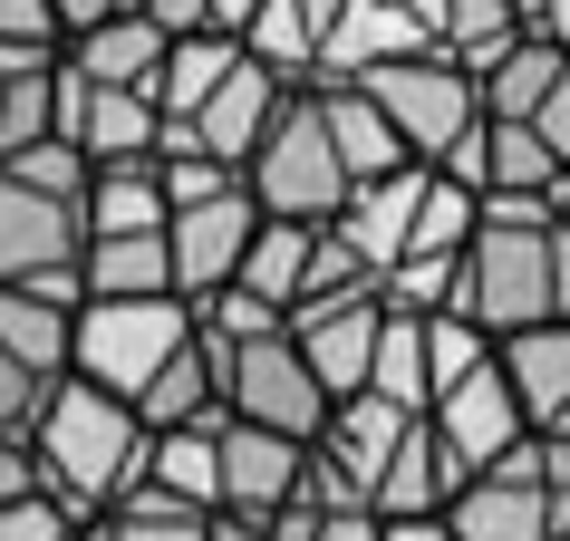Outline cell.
<instances>
[{
    "mask_svg": "<svg viewBox=\"0 0 570 541\" xmlns=\"http://www.w3.org/2000/svg\"><path fill=\"white\" fill-rule=\"evenodd\" d=\"M454 483H464V464H454L445 435L416 416L406 435H396V454L377 464V493H367V512H377V522H435V512L454 503Z\"/></svg>",
    "mask_w": 570,
    "mask_h": 541,
    "instance_id": "15",
    "label": "cell"
},
{
    "mask_svg": "<svg viewBox=\"0 0 570 541\" xmlns=\"http://www.w3.org/2000/svg\"><path fill=\"white\" fill-rule=\"evenodd\" d=\"M49 387H59V377H39L20 348H0V435H30V416H39Z\"/></svg>",
    "mask_w": 570,
    "mask_h": 541,
    "instance_id": "36",
    "label": "cell"
},
{
    "mask_svg": "<svg viewBox=\"0 0 570 541\" xmlns=\"http://www.w3.org/2000/svg\"><path fill=\"white\" fill-rule=\"evenodd\" d=\"M425 425L445 435V454L464 464V474L503 464L512 445H532V425H522V406H512V387H503V367H493V358H483V367H464L454 387H435V396H425Z\"/></svg>",
    "mask_w": 570,
    "mask_h": 541,
    "instance_id": "11",
    "label": "cell"
},
{
    "mask_svg": "<svg viewBox=\"0 0 570 541\" xmlns=\"http://www.w3.org/2000/svg\"><path fill=\"white\" fill-rule=\"evenodd\" d=\"M204 10H213V30H233V39H242V20H252L262 0H204Z\"/></svg>",
    "mask_w": 570,
    "mask_h": 541,
    "instance_id": "43",
    "label": "cell"
},
{
    "mask_svg": "<svg viewBox=\"0 0 570 541\" xmlns=\"http://www.w3.org/2000/svg\"><path fill=\"white\" fill-rule=\"evenodd\" d=\"M377 532H387V541H454L445 522H377Z\"/></svg>",
    "mask_w": 570,
    "mask_h": 541,
    "instance_id": "44",
    "label": "cell"
},
{
    "mask_svg": "<svg viewBox=\"0 0 570 541\" xmlns=\"http://www.w3.org/2000/svg\"><path fill=\"white\" fill-rule=\"evenodd\" d=\"M309 541H387V532H377V512H320Z\"/></svg>",
    "mask_w": 570,
    "mask_h": 541,
    "instance_id": "40",
    "label": "cell"
},
{
    "mask_svg": "<svg viewBox=\"0 0 570 541\" xmlns=\"http://www.w3.org/2000/svg\"><path fill=\"white\" fill-rule=\"evenodd\" d=\"M301 10H309V30H330V20L348 10V0H301Z\"/></svg>",
    "mask_w": 570,
    "mask_h": 541,
    "instance_id": "45",
    "label": "cell"
},
{
    "mask_svg": "<svg viewBox=\"0 0 570 541\" xmlns=\"http://www.w3.org/2000/svg\"><path fill=\"white\" fill-rule=\"evenodd\" d=\"M184 338H194V301H175V291L165 301H78L68 309V377H88V387L136 406V387Z\"/></svg>",
    "mask_w": 570,
    "mask_h": 541,
    "instance_id": "4",
    "label": "cell"
},
{
    "mask_svg": "<svg viewBox=\"0 0 570 541\" xmlns=\"http://www.w3.org/2000/svg\"><path fill=\"white\" fill-rule=\"evenodd\" d=\"M0 59H59L49 0H0Z\"/></svg>",
    "mask_w": 570,
    "mask_h": 541,
    "instance_id": "35",
    "label": "cell"
},
{
    "mask_svg": "<svg viewBox=\"0 0 570 541\" xmlns=\"http://www.w3.org/2000/svg\"><path fill=\"white\" fill-rule=\"evenodd\" d=\"M387 309V301H377ZM358 396H387L396 416H425V319H406V309H387V319H377V348H367V387Z\"/></svg>",
    "mask_w": 570,
    "mask_h": 541,
    "instance_id": "27",
    "label": "cell"
},
{
    "mask_svg": "<svg viewBox=\"0 0 570 541\" xmlns=\"http://www.w3.org/2000/svg\"><path fill=\"white\" fill-rule=\"evenodd\" d=\"M30 464H39V493L68 512V522H97V512H117L146 474V425L136 406L88 377H59V387L39 396L30 416Z\"/></svg>",
    "mask_w": 570,
    "mask_h": 541,
    "instance_id": "1",
    "label": "cell"
},
{
    "mask_svg": "<svg viewBox=\"0 0 570 541\" xmlns=\"http://www.w3.org/2000/svg\"><path fill=\"white\" fill-rule=\"evenodd\" d=\"M213 358H223V416L262 425V435H291V445H309V435L330 425V396H320L309 358L291 348V329H271V338H213Z\"/></svg>",
    "mask_w": 570,
    "mask_h": 541,
    "instance_id": "5",
    "label": "cell"
},
{
    "mask_svg": "<svg viewBox=\"0 0 570 541\" xmlns=\"http://www.w3.org/2000/svg\"><path fill=\"white\" fill-rule=\"evenodd\" d=\"M551 319H570V233L551 223Z\"/></svg>",
    "mask_w": 570,
    "mask_h": 541,
    "instance_id": "41",
    "label": "cell"
},
{
    "mask_svg": "<svg viewBox=\"0 0 570 541\" xmlns=\"http://www.w3.org/2000/svg\"><path fill=\"white\" fill-rule=\"evenodd\" d=\"M377 291H358V301H309L291 309V348L309 358V377H320V396H358L367 387V348H377Z\"/></svg>",
    "mask_w": 570,
    "mask_h": 541,
    "instance_id": "13",
    "label": "cell"
},
{
    "mask_svg": "<svg viewBox=\"0 0 570 541\" xmlns=\"http://www.w3.org/2000/svg\"><path fill=\"white\" fill-rule=\"evenodd\" d=\"M242 194H252V213H271V223H330V213L348 204V175H338L330 126H320V97L309 88H291L271 107L262 146L242 155Z\"/></svg>",
    "mask_w": 570,
    "mask_h": 541,
    "instance_id": "3",
    "label": "cell"
},
{
    "mask_svg": "<svg viewBox=\"0 0 570 541\" xmlns=\"http://www.w3.org/2000/svg\"><path fill=\"white\" fill-rule=\"evenodd\" d=\"M281 97H291V78H271L262 59H233V68H223V88L184 117V136H194V155H213V165H233V175H242V155L262 146V126H271Z\"/></svg>",
    "mask_w": 570,
    "mask_h": 541,
    "instance_id": "14",
    "label": "cell"
},
{
    "mask_svg": "<svg viewBox=\"0 0 570 541\" xmlns=\"http://www.w3.org/2000/svg\"><path fill=\"white\" fill-rule=\"evenodd\" d=\"M155 136L165 117L146 88H88L59 68V146H78L88 165H155Z\"/></svg>",
    "mask_w": 570,
    "mask_h": 541,
    "instance_id": "12",
    "label": "cell"
},
{
    "mask_svg": "<svg viewBox=\"0 0 570 541\" xmlns=\"http://www.w3.org/2000/svg\"><path fill=\"white\" fill-rule=\"evenodd\" d=\"M561 49H551V39H512L503 59L483 68L474 78V97H483V117H503V126H532V107L541 97H551V78H561Z\"/></svg>",
    "mask_w": 570,
    "mask_h": 541,
    "instance_id": "28",
    "label": "cell"
},
{
    "mask_svg": "<svg viewBox=\"0 0 570 541\" xmlns=\"http://www.w3.org/2000/svg\"><path fill=\"white\" fill-rule=\"evenodd\" d=\"M165 291H175L165 233H97V242H78V301H165Z\"/></svg>",
    "mask_w": 570,
    "mask_h": 541,
    "instance_id": "23",
    "label": "cell"
},
{
    "mask_svg": "<svg viewBox=\"0 0 570 541\" xmlns=\"http://www.w3.org/2000/svg\"><path fill=\"white\" fill-rule=\"evenodd\" d=\"M309 242H320V223H252V252H242L233 291H252V301H271L281 319L301 309V281H309Z\"/></svg>",
    "mask_w": 570,
    "mask_h": 541,
    "instance_id": "24",
    "label": "cell"
},
{
    "mask_svg": "<svg viewBox=\"0 0 570 541\" xmlns=\"http://www.w3.org/2000/svg\"><path fill=\"white\" fill-rule=\"evenodd\" d=\"M551 541H570V532H551Z\"/></svg>",
    "mask_w": 570,
    "mask_h": 541,
    "instance_id": "47",
    "label": "cell"
},
{
    "mask_svg": "<svg viewBox=\"0 0 570 541\" xmlns=\"http://www.w3.org/2000/svg\"><path fill=\"white\" fill-rule=\"evenodd\" d=\"M78 541H223V522H213V512H184V503H165V493L136 483L117 512L78 522Z\"/></svg>",
    "mask_w": 570,
    "mask_h": 541,
    "instance_id": "31",
    "label": "cell"
},
{
    "mask_svg": "<svg viewBox=\"0 0 570 541\" xmlns=\"http://www.w3.org/2000/svg\"><path fill=\"white\" fill-rule=\"evenodd\" d=\"M136 425H146V435H175V425H223V358H213L204 329H194L175 358L136 387Z\"/></svg>",
    "mask_w": 570,
    "mask_h": 541,
    "instance_id": "17",
    "label": "cell"
},
{
    "mask_svg": "<svg viewBox=\"0 0 570 541\" xmlns=\"http://www.w3.org/2000/svg\"><path fill=\"white\" fill-rule=\"evenodd\" d=\"M0 348H20L39 377H68V301H39V291H0Z\"/></svg>",
    "mask_w": 570,
    "mask_h": 541,
    "instance_id": "32",
    "label": "cell"
},
{
    "mask_svg": "<svg viewBox=\"0 0 570 541\" xmlns=\"http://www.w3.org/2000/svg\"><path fill=\"white\" fill-rule=\"evenodd\" d=\"M358 88L377 97V117L396 126V146L416 155V165H435V155H445L454 136H474V126H483V97H474V78H464L454 59H435V49H416V59H387V68H367Z\"/></svg>",
    "mask_w": 570,
    "mask_h": 541,
    "instance_id": "7",
    "label": "cell"
},
{
    "mask_svg": "<svg viewBox=\"0 0 570 541\" xmlns=\"http://www.w3.org/2000/svg\"><path fill=\"white\" fill-rule=\"evenodd\" d=\"M551 223H561V233H570V175H561V194H551Z\"/></svg>",
    "mask_w": 570,
    "mask_h": 541,
    "instance_id": "46",
    "label": "cell"
},
{
    "mask_svg": "<svg viewBox=\"0 0 570 541\" xmlns=\"http://www.w3.org/2000/svg\"><path fill=\"white\" fill-rule=\"evenodd\" d=\"M493 367H503V387H512V406H522V425H551L570 406V319H532V329H512V338H493Z\"/></svg>",
    "mask_w": 570,
    "mask_h": 541,
    "instance_id": "18",
    "label": "cell"
},
{
    "mask_svg": "<svg viewBox=\"0 0 570 541\" xmlns=\"http://www.w3.org/2000/svg\"><path fill=\"white\" fill-rule=\"evenodd\" d=\"M464 242H474V194L425 165V194H416V223H406V252H464ZM406 252H396V262H406Z\"/></svg>",
    "mask_w": 570,
    "mask_h": 541,
    "instance_id": "33",
    "label": "cell"
},
{
    "mask_svg": "<svg viewBox=\"0 0 570 541\" xmlns=\"http://www.w3.org/2000/svg\"><path fill=\"white\" fill-rule=\"evenodd\" d=\"M454 541H551V493H541V464L532 445H512L503 464L454 483V503L435 512Z\"/></svg>",
    "mask_w": 570,
    "mask_h": 541,
    "instance_id": "10",
    "label": "cell"
},
{
    "mask_svg": "<svg viewBox=\"0 0 570 541\" xmlns=\"http://www.w3.org/2000/svg\"><path fill=\"white\" fill-rule=\"evenodd\" d=\"M242 59V39L233 30H204V39H165V59H155V117H194L213 88H223V68Z\"/></svg>",
    "mask_w": 570,
    "mask_h": 541,
    "instance_id": "26",
    "label": "cell"
},
{
    "mask_svg": "<svg viewBox=\"0 0 570 541\" xmlns=\"http://www.w3.org/2000/svg\"><path fill=\"white\" fill-rule=\"evenodd\" d=\"M416 194H425V165H396V175L377 184H348V204L330 213V233L358 252L367 270H387L396 252H406V223H416Z\"/></svg>",
    "mask_w": 570,
    "mask_h": 541,
    "instance_id": "21",
    "label": "cell"
},
{
    "mask_svg": "<svg viewBox=\"0 0 570 541\" xmlns=\"http://www.w3.org/2000/svg\"><path fill=\"white\" fill-rule=\"evenodd\" d=\"M416 49H425V30H416L406 0H348L330 30H320V78H367V68L416 59Z\"/></svg>",
    "mask_w": 570,
    "mask_h": 541,
    "instance_id": "19",
    "label": "cell"
},
{
    "mask_svg": "<svg viewBox=\"0 0 570 541\" xmlns=\"http://www.w3.org/2000/svg\"><path fill=\"white\" fill-rule=\"evenodd\" d=\"M78 242H88V223L68 194L0 165V291H39V301L78 309Z\"/></svg>",
    "mask_w": 570,
    "mask_h": 541,
    "instance_id": "6",
    "label": "cell"
},
{
    "mask_svg": "<svg viewBox=\"0 0 570 541\" xmlns=\"http://www.w3.org/2000/svg\"><path fill=\"white\" fill-rule=\"evenodd\" d=\"M483 358H493V338L464 329L454 309H435V319H425V387H454V377H464V367H483Z\"/></svg>",
    "mask_w": 570,
    "mask_h": 541,
    "instance_id": "34",
    "label": "cell"
},
{
    "mask_svg": "<svg viewBox=\"0 0 570 541\" xmlns=\"http://www.w3.org/2000/svg\"><path fill=\"white\" fill-rule=\"evenodd\" d=\"M252 194L242 184H223V194H204V204H175L165 213V262H175V301H213V291H233L242 252H252Z\"/></svg>",
    "mask_w": 570,
    "mask_h": 541,
    "instance_id": "9",
    "label": "cell"
},
{
    "mask_svg": "<svg viewBox=\"0 0 570 541\" xmlns=\"http://www.w3.org/2000/svg\"><path fill=\"white\" fill-rule=\"evenodd\" d=\"M454 319L483 338H512L551 319V223H483L474 213V242L454 252Z\"/></svg>",
    "mask_w": 570,
    "mask_h": 541,
    "instance_id": "2",
    "label": "cell"
},
{
    "mask_svg": "<svg viewBox=\"0 0 570 541\" xmlns=\"http://www.w3.org/2000/svg\"><path fill=\"white\" fill-rule=\"evenodd\" d=\"M242 59H262L271 78L309 88V78H320V30H309V10L301 0H262V10L242 20Z\"/></svg>",
    "mask_w": 570,
    "mask_h": 541,
    "instance_id": "29",
    "label": "cell"
},
{
    "mask_svg": "<svg viewBox=\"0 0 570 541\" xmlns=\"http://www.w3.org/2000/svg\"><path fill=\"white\" fill-rule=\"evenodd\" d=\"M39 493V464H30V435H0V503Z\"/></svg>",
    "mask_w": 570,
    "mask_h": 541,
    "instance_id": "38",
    "label": "cell"
},
{
    "mask_svg": "<svg viewBox=\"0 0 570 541\" xmlns=\"http://www.w3.org/2000/svg\"><path fill=\"white\" fill-rule=\"evenodd\" d=\"M146 493L184 512H213V425H175V435H146Z\"/></svg>",
    "mask_w": 570,
    "mask_h": 541,
    "instance_id": "30",
    "label": "cell"
},
{
    "mask_svg": "<svg viewBox=\"0 0 570 541\" xmlns=\"http://www.w3.org/2000/svg\"><path fill=\"white\" fill-rule=\"evenodd\" d=\"M78 223H88V242L97 233H165V184H155V165H88Z\"/></svg>",
    "mask_w": 570,
    "mask_h": 541,
    "instance_id": "25",
    "label": "cell"
},
{
    "mask_svg": "<svg viewBox=\"0 0 570 541\" xmlns=\"http://www.w3.org/2000/svg\"><path fill=\"white\" fill-rule=\"evenodd\" d=\"M532 39H551V49L570 59V0H541V10H532Z\"/></svg>",
    "mask_w": 570,
    "mask_h": 541,
    "instance_id": "42",
    "label": "cell"
},
{
    "mask_svg": "<svg viewBox=\"0 0 570 541\" xmlns=\"http://www.w3.org/2000/svg\"><path fill=\"white\" fill-rule=\"evenodd\" d=\"M155 59H165V30L146 20V0H126L117 20H97L59 49V68L88 78V88H155Z\"/></svg>",
    "mask_w": 570,
    "mask_h": 541,
    "instance_id": "20",
    "label": "cell"
},
{
    "mask_svg": "<svg viewBox=\"0 0 570 541\" xmlns=\"http://www.w3.org/2000/svg\"><path fill=\"white\" fill-rule=\"evenodd\" d=\"M532 136H541V155H551V165L570 175V68L551 78V97L532 107Z\"/></svg>",
    "mask_w": 570,
    "mask_h": 541,
    "instance_id": "37",
    "label": "cell"
},
{
    "mask_svg": "<svg viewBox=\"0 0 570 541\" xmlns=\"http://www.w3.org/2000/svg\"><path fill=\"white\" fill-rule=\"evenodd\" d=\"M406 10H416L425 49H435V59H454L464 78H483V68L503 59L512 39H532V30H522V10H512V0H406Z\"/></svg>",
    "mask_w": 570,
    "mask_h": 541,
    "instance_id": "22",
    "label": "cell"
},
{
    "mask_svg": "<svg viewBox=\"0 0 570 541\" xmlns=\"http://www.w3.org/2000/svg\"><path fill=\"white\" fill-rule=\"evenodd\" d=\"M309 97H320V126H330V155H338L348 184H377V175H396V165H416L358 78H309Z\"/></svg>",
    "mask_w": 570,
    "mask_h": 541,
    "instance_id": "16",
    "label": "cell"
},
{
    "mask_svg": "<svg viewBox=\"0 0 570 541\" xmlns=\"http://www.w3.org/2000/svg\"><path fill=\"white\" fill-rule=\"evenodd\" d=\"M291 503H301V445L223 416L213 425V522H223V532H262V522H281Z\"/></svg>",
    "mask_w": 570,
    "mask_h": 541,
    "instance_id": "8",
    "label": "cell"
},
{
    "mask_svg": "<svg viewBox=\"0 0 570 541\" xmlns=\"http://www.w3.org/2000/svg\"><path fill=\"white\" fill-rule=\"evenodd\" d=\"M117 10H126V0H49V20H59V49H68L78 30H97V20H117Z\"/></svg>",
    "mask_w": 570,
    "mask_h": 541,
    "instance_id": "39",
    "label": "cell"
}]
</instances>
